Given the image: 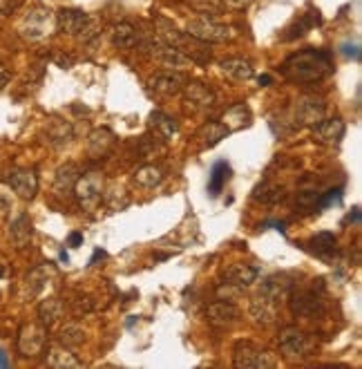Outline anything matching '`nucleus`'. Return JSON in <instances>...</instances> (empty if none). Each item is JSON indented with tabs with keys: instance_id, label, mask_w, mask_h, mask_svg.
Returning a JSON list of instances; mask_svg holds the SVG:
<instances>
[{
	"instance_id": "obj_1",
	"label": "nucleus",
	"mask_w": 362,
	"mask_h": 369,
	"mask_svg": "<svg viewBox=\"0 0 362 369\" xmlns=\"http://www.w3.org/2000/svg\"><path fill=\"white\" fill-rule=\"evenodd\" d=\"M331 56L322 50H304L282 63V74L293 83H317L331 74Z\"/></svg>"
},
{
	"instance_id": "obj_2",
	"label": "nucleus",
	"mask_w": 362,
	"mask_h": 369,
	"mask_svg": "<svg viewBox=\"0 0 362 369\" xmlns=\"http://www.w3.org/2000/svg\"><path fill=\"white\" fill-rule=\"evenodd\" d=\"M322 291L325 289H291L288 297V309L296 318H306V320H315L325 314V300H322Z\"/></svg>"
},
{
	"instance_id": "obj_3",
	"label": "nucleus",
	"mask_w": 362,
	"mask_h": 369,
	"mask_svg": "<svg viewBox=\"0 0 362 369\" xmlns=\"http://www.w3.org/2000/svg\"><path fill=\"white\" fill-rule=\"evenodd\" d=\"M74 197L83 210L94 212L99 210L103 197H105V186H103V175L92 170V173L78 175L76 186H74Z\"/></svg>"
},
{
	"instance_id": "obj_4",
	"label": "nucleus",
	"mask_w": 362,
	"mask_h": 369,
	"mask_svg": "<svg viewBox=\"0 0 362 369\" xmlns=\"http://www.w3.org/2000/svg\"><path fill=\"white\" fill-rule=\"evenodd\" d=\"M54 30H57V21H54L52 11L45 7H36L30 13H25V18L18 25V34L32 42L49 38Z\"/></svg>"
},
{
	"instance_id": "obj_5",
	"label": "nucleus",
	"mask_w": 362,
	"mask_h": 369,
	"mask_svg": "<svg viewBox=\"0 0 362 369\" xmlns=\"http://www.w3.org/2000/svg\"><path fill=\"white\" fill-rule=\"evenodd\" d=\"M186 34L199 42H228L235 38V30L230 25L217 23V21L206 18V16L190 18L186 23Z\"/></svg>"
},
{
	"instance_id": "obj_6",
	"label": "nucleus",
	"mask_w": 362,
	"mask_h": 369,
	"mask_svg": "<svg viewBox=\"0 0 362 369\" xmlns=\"http://www.w3.org/2000/svg\"><path fill=\"white\" fill-rule=\"evenodd\" d=\"M277 343H280L282 356L291 363L304 361L313 353V340L298 327H284L277 336Z\"/></svg>"
},
{
	"instance_id": "obj_7",
	"label": "nucleus",
	"mask_w": 362,
	"mask_h": 369,
	"mask_svg": "<svg viewBox=\"0 0 362 369\" xmlns=\"http://www.w3.org/2000/svg\"><path fill=\"white\" fill-rule=\"evenodd\" d=\"M233 365L238 369H273L280 365V361L267 349H259L250 343H240L233 353Z\"/></svg>"
},
{
	"instance_id": "obj_8",
	"label": "nucleus",
	"mask_w": 362,
	"mask_h": 369,
	"mask_svg": "<svg viewBox=\"0 0 362 369\" xmlns=\"http://www.w3.org/2000/svg\"><path fill=\"white\" fill-rule=\"evenodd\" d=\"M47 331L43 324L30 322L18 331V351L25 358H38L47 349Z\"/></svg>"
},
{
	"instance_id": "obj_9",
	"label": "nucleus",
	"mask_w": 362,
	"mask_h": 369,
	"mask_svg": "<svg viewBox=\"0 0 362 369\" xmlns=\"http://www.w3.org/2000/svg\"><path fill=\"white\" fill-rule=\"evenodd\" d=\"M3 181L21 200H34L38 193V175L34 168H11Z\"/></svg>"
},
{
	"instance_id": "obj_10",
	"label": "nucleus",
	"mask_w": 362,
	"mask_h": 369,
	"mask_svg": "<svg viewBox=\"0 0 362 369\" xmlns=\"http://www.w3.org/2000/svg\"><path fill=\"white\" fill-rule=\"evenodd\" d=\"M181 94H184L186 108L192 110V112H208L211 108H215V103H217L215 92L208 88L206 83H202V81H186Z\"/></svg>"
},
{
	"instance_id": "obj_11",
	"label": "nucleus",
	"mask_w": 362,
	"mask_h": 369,
	"mask_svg": "<svg viewBox=\"0 0 362 369\" xmlns=\"http://www.w3.org/2000/svg\"><path fill=\"white\" fill-rule=\"evenodd\" d=\"M327 112V103L320 96H302L296 101V110H293V121L298 127L302 125H315L320 119H325Z\"/></svg>"
},
{
	"instance_id": "obj_12",
	"label": "nucleus",
	"mask_w": 362,
	"mask_h": 369,
	"mask_svg": "<svg viewBox=\"0 0 362 369\" xmlns=\"http://www.w3.org/2000/svg\"><path fill=\"white\" fill-rule=\"evenodd\" d=\"M186 76L179 72H157L148 79V90L157 96H175L184 90Z\"/></svg>"
},
{
	"instance_id": "obj_13",
	"label": "nucleus",
	"mask_w": 362,
	"mask_h": 369,
	"mask_svg": "<svg viewBox=\"0 0 362 369\" xmlns=\"http://www.w3.org/2000/svg\"><path fill=\"white\" fill-rule=\"evenodd\" d=\"M346 132V125L342 119H320L315 125H311V135L317 144L322 146H338Z\"/></svg>"
},
{
	"instance_id": "obj_14",
	"label": "nucleus",
	"mask_w": 362,
	"mask_h": 369,
	"mask_svg": "<svg viewBox=\"0 0 362 369\" xmlns=\"http://www.w3.org/2000/svg\"><path fill=\"white\" fill-rule=\"evenodd\" d=\"M152 50V56L165 67H173V69H184V67H190L192 65V59L186 54L181 52L179 47L175 45H168V42H161V40H155L150 45Z\"/></svg>"
},
{
	"instance_id": "obj_15",
	"label": "nucleus",
	"mask_w": 362,
	"mask_h": 369,
	"mask_svg": "<svg viewBox=\"0 0 362 369\" xmlns=\"http://www.w3.org/2000/svg\"><path fill=\"white\" fill-rule=\"evenodd\" d=\"M57 21V30L61 34H67V36H78L83 27L88 25L90 16L83 9H74V7H63L59 9V13L54 16Z\"/></svg>"
},
{
	"instance_id": "obj_16",
	"label": "nucleus",
	"mask_w": 362,
	"mask_h": 369,
	"mask_svg": "<svg viewBox=\"0 0 362 369\" xmlns=\"http://www.w3.org/2000/svg\"><path fill=\"white\" fill-rule=\"evenodd\" d=\"M240 309L235 307L230 300H219L208 305L206 309V320L213 324V327H230V324H235L240 320Z\"/></svg>"
},
{
	"instance_id": "obj_17",
	"label": "nucleus",
	"mask_w": 362,
	"mask_h": 369,
	"mask_svg": "<svg viewBox=\"0 0 362 369\" xmlns=\"http://www.w3.org/2000/svg\"><path fill=\"white\" fill-rule=\"evenodd\" d=\"M293 278L286 276V273H273L269 276L267 280L262 282L259 287V295L269 297V300L273 302H280V300H286V295L291 293V289H293Z\"/></svg>"
},
{
	"instance_id": "obj_18",
	"label": "nucleus",
	"mask_w": 362,
	"mask_h": 369,
	"mask_svg": "<svg viewBox=\"0 0 362 369\" xmlns=\"http://www.w3.org/2000/svg\"><path fill=\"white\" fill-rule=\"evenodd\" d=\"M248 316L255 324H259V327H269V324H273L277 320V302L269 300V297H264V295L250 297Z\"/></svg>"
},
{
	"instance_id": "obj_19",
	"label": "nucleus",
	"mask_w": 362,
	"mask_h": 369,
	"mask_svg": "<svg viewBox=\"0 0 362 369\" xmlns=\"http://www.w3.org/2000/svg\"><path fill=\"white\" fill-rule=\"evenodd\" d=\"M115 144H117V137L110 127H96L88 137V154L92 159H101L112 152Z\"/></svg>"
},
{
	"instance_id": "obj_20",
	"label": "nucleus",
	"mask_w": 362,
	"mask_h": 369,
	"mask_svg": "<svg viewBox=\"0 0 362 369\" xmlns=\"http://www.w3.org/2000/svg\"><path fill=\"white\" fill-rule=\"evenodd\" d=\"M43 139L45 144L52 146V148H63L67 144H72L74 139V127L69 121H63V119H52L45 130H43Z\"/></svg>"
},
{
	"instance_id": "obj_21",
	"label": "nucleus",
	"mask_w": 362,
	"mask_h": 369,
	"mask_svg": "<svg viewBox=\"0 0 362 369\" xmlns=\"http://www.w3.org/2000/svg\"><path fill=\"white\" fill-rule=\"evenodd\" d=\"M259 278V268L253 266V264H244V262H238L226 268L224 273V282H228V285H235L240 289H246L250 285H255Z\"/></svg>"
},
{
	"instance_id": "obj_22",
	"label": "nucleus",
	"mask_w": 362,
	"mask_h": 369,
	"mask_svg": "<svg viewBox=\"0 0 362 369\" xmlns=\"http://www.w3.org/2000/svg\"><path fill=\"white\" fill-rule=\"evenodd\" d=\"M148 125H150V130L155 132V137L161 139V141H173V139L179 135L177 121H175L173 117L165 115V112H159V110H155V112L150 115Z\"/></svg>"
},
{
	"instance_id": "obj_23",
	"label": "nucleus",
	"mask_w": 362,
	"mask_h": 369,
	"mask_svg": "<svg viewBox=\"0 0 362 369\" xmlns=\"http://www.w3.org/2000/svg\"><path fill=\"white\" fill-rule=\"evenodd\" d=\"M78 166L76 164H65L57 170V177H54V193L59 197H69L74 195V186L78 179Z\"/></svg>"
},
{
	"instance_id": "obj_24",
	"label": "nucleus",
	"mask_w": 362,
	"mask_h": 369,
	"mask_svg": "<svg viewBox=\"0 0 362 369\" xmlns=\"http://www.w3.org/2000/svg\"><path fill=\"white\" fill-rule=\"evenodd\" d=\"M9 237L16 249H27L34 237V226H32V220L21 212V215L9 224Z\"/></svg>"
},
{
	"instance_id": "obj_25",
	"label": "nucleus",
	"mask_w": 362,
	"mask_h": 369,
	"mask_svg": "<svg viewBox=\"0 0 362 369\" xmlns=\"http://www.w3.org/2000/svg\"><path fill=\"white\" fill-rule=\"evenodd\" d=\"M284 197H286V188L280 186V183H275V181H269V179L257 183V186L253 188V200L257 204H264V206L280 204Z\"/></svg>"
},
{
	"instance_id": "obj_26",
	"label": "nucleus",
	"mask_w": 362,
	"mask_h": 369,
	"mask_svg": "<svg viewBox=\"0 0 362 369\" xmlns=\"http://www.w3.org/2000/svg\"><path fill=\"white\" fill-rule=\"evenodd\" d=\"M230 135V130L226 127L224 121H206L202 127H199V132H197V139H199V144L202 148H215L221 139H226Z\"/></svg>"
},
{
	"instance_id": "obj_27",
	"label": "nucleus",
	"mask_w": 362,
	"mask_h": 369,
	"mask_svg": "<svg viewBox=\"0 0 362 369\" xmlns=\"http://www.w3.org/2000/svg\"><path fill=\"white\" fill-rule=\"evenodd\" d=\"M110 40H112V45L117 50H132L139 42V30L132 23L123 21V23L112 27V32H110Z\"/></svg>"
},
{
	"instance_id": "obj_28",
	"label": "nucleus",
	"mask_w": 362,
	"mask_h": 369,
	"mask_svg": "<svg viewBox=\"0 0 362 369\" xmlns=\"http://www.w3.org/2000/svg\"><path fill=\"white\" fill-rule=\"evenodd\" d=\"M47 367L52 369H78L83 367V363L74 356L69 347L63 345H54L47 349Z\"/></svg>"
},
{
	"instance_id": "obj_29",
	"label": "nucleus",
	"mask_w": 362,
	"mask_h": 369,
	"mask_svg": "<svg viewBox=\"0 0 362 369\" xmlns=\"http://www.w3.org/2000/svg\"><path fill=\"white\" fill-rule=\"evenodd\" d=\"M63 311L65 307L59 297H45V300L38 305V322L43 324L45 329H52L54 324L63 318Z\"/></svg>"
},
{
	"instance_id": "obj_30",
	"label": "nucleus",
	"mask_w": 362,
	"mask_h": 369,
	"mask_svg": "<svg viewBox=\"0 0 362 369\" xmlns=\"http://www.w3.org/2000/svg\"><path fill=\"white\" fill-rule=\"evenodd\" d=\"M309 251L315 253L317 258L331 260L333 255H338V239L333 233H317L309 239Z\"/></svg>"
},
{
	"instance_id": "obj_31",
	"label": "nucleus",
	"mask_w": 362,
	"mask_h": 369,
	"mask_svg": "<svg viewBox=\"0 0 362 369\" xmlns=\"http://www.w3.org/2000/svg\"><path fill=\"white\" fill-rule=\"evenodd\" d=\"M219 67H221V72L233 81H250L255 76L253 65H250V61H246V59H226L219 63Z\"/></svg>"
},
{
	"instance_id": "obj_32",
	"label": "nucleus",
	"mask_w": 362,
	"mask_h": 369,
	"mask_svg": "<svg viewBox=\"0 0 362 369\" xmlns=\"http://www.w3.org/2000/svg\"><path fill=\"white\" fill-rule=\"evenodd\" d=\"M54 273H57V271H54L52 264H43V266L34 268V271L27 276V291H30V295H40V293H43V289L52 282Z\"/></svg>"
},
{
	"instance_id": "obj_33",
	"label": "nucleus",
	"mask_w": 362,
	"mask_h": 369,
	"mask_svg": "<svg viewBox=\"0 0 362 369\" xmlns=\"http://www.w3.org/2000/svg\"><path fill=\"white\" fill-rule=\"evenodd\" d=\"M228 179H230V166L226 161H217L211 168V177H208V193H211V197H217L221 188L228 183Z\"/></svg>"
},
{
	"instance_id": "obj_34",
	"label": "nucleus",
	"mask_w": 362,
	"mask_h": 369,
	"mask_svg": "<svg viewBox=\"0 0 362 369\" xmlns=\"http://www.w3.org/2000/svg\"><path fill=\"white\" fill-rule=\"evenodd\" d=\"M134 181L139 183L141 188H157L159 183L163 181V170L155 164H148V166H141L134 173Z\"/></svg>"
},
{
	"instance_id": "obj_35",
	"label": "nucleus",
	"mask_w": 362,
	"mask_h": 369,
	"mask_svg": "<svg viewBox=\"0 0 362 369\" xmlns=\"http://www.w3.org/2000/svg\"><path fill=\"white\" fill-rule=\"evenodd\" d=\"M224 123L230 132L240 130V127H246L250 123V110L246 106H233L224 115Z\"/></svg>"
},
{
	"instance_id": "obj_36",
	"label": "nucleus",
	"mask_w": 362,
	"mask_h": 369,
	"mask_svg": "<svg viewBox=\"0 0 362 369\" xmlns=\"http://www.w3.org/2000/svg\"><path fill=\"white\" fill-rule=\"evenodd\" d=\"M83 340H86V331L78 324H65L59 331V345L63 347H81Z\"/></svg>"
},
{
	"instance_id": "obj_37",
	"label": "nucleus",
	"mask_w": 362,
	"mask_h": 369,
	"mask_svg": "<svg viewBox=\"0 0 362 369\" xmlns=\"http://www.w3.org/2000/svg\"><path fill=\"white\" fill-rule=\"evenodd\" d=\"M313 23H320V16H317V11H311L309 16H302L293 27H288V34H284L282 36V40H296V38H300V36H304L306 32L311 30L313 27Z\"/></svg>"
},
{
	"instance_id": "obj_38",
	"label": "nucleus",
	"mask_w": 362,
	"mask_h": 369,
	"mask_svg": "<svg viewBox=\"0 0 362 369\" xmlns=\"http://www.w3.org/2000/svg\"><path fill=\"white\" fill-rule=\"evenodd\" d=\"M342 200V186H338V188H331V191H327V193H320V197H317V208H327V206H331V204H338Z\"/></svg>"
},
{
	"instance_id": "obj_39",
	"label": "nucleus",
	"mask_w": 362,
	"mask_h": 369,
	"mask_svg": "<svg viewBox=\"0 0 362 369\" xmlns=\"http://www.w3.org/2000/svg\"><path fill=\"white\" fill-rule=\"evenodd\" d=\"M317 197H320V191H302L300 195H298V206H302V208H315V204H317Z\"/></svg>"
},
{
	"instance_id": "obj_40",
	"label": "nucleus",
	"mask_w": 362,
	"mask_h": 369,
	"mask_svg": "<svg viewBox=\"0 0 362 369\" xmlns=\"http://www.w3.org/2000/svg\"><path fill=\"white\" fill-rule=\"evenodd\" d=\"M21 5V0H0V18L9 16V13Z\"/></svg>"
},
{
	"instance_id": "obj_41",
	"label": "nucleus",
	"mask_w": 362,
	"mask_h": 369,
	"mask_svg": "<svg viewBox=\"0 0 362 369\" xmlns=\"http://www.w3.org/2000/svg\"><path fill=\"white\" fill-rule=\"evenodd\" d=\"M76 314H88V311L94 309V302L90 300V297H76Z\"/></svg>"
},
{
	"instance_id": "obj_42",
	"label": "nucleus",
	"mask_w": 362,
	"mask_h": 369,
	"mask_svg": "<svg viewBox=\"0 0 362 369\" xmlns=\"http://www.w3.org/2000/svg\"><path fill=\"white\" fill-rule=\"evenodd\" d=\"M9 79H11V72H9V67L0 61V92L5 90V85L9 83Z\"/></svg>"
},
{
	"instance_id": "obj_43",
	"label": "nucleus",
	"mask_w": 362,
	"mask_h": 369,
	"mask_svg": "<svg viewBox=\"0 0 362 369\" xmlns=\"http://www.w3.org/2000/svg\"><path fill=\"white\" fill-rule=\"evenodd\" d=\"M221 3H224L228 9H244L253 3V0H221Z\"/></svg>"
},
{
	"instance_id": "obj_44",
	"label": "nucleus",
	"mask_w": 362,
	"mask_h": 369,
	"mask_svg": "<svg viewBox=\"0 0 362 369\" xmlns=\"http://www.w3.org/2000/svg\"><path fill=\"white\" fill-rule=\"evenodd\" d=\"M344 54L346 56H354V61H360V47H358V42H354V45H349V42H346V45H344Z\"/></svg>"
},
{
	"instance_id": "obj_45",
	"label": "nucleus",
	"mask_w": 362,
	"mask_h": 369,
	"mask_svg": "<svg viewBox=\"0 0 362 369\" xmlns=\"http://www.w3.org/2000/svg\"><path fill=\"white\" fill-rule=\"evenodd\" d=\"M67 244L72 246V249H78V246L83 244V235H81V233H69V237H67Z\"/></svg>"
},
{
	"instance_id": "obj_46",
	"label": "nucleus",
	"mask_w": 362,
	"mask_h": 369,
	"mask_svg": "<svg viewBox=\"0 0 362 369\" xmlns=\"http://www.w3.org/2000/svg\"><path fill=\"white\" fill-rule=\"evenodd\" d=\"M358 224L360 222V208H354V212H349V215H346V220H344V224Z\"/></svg>"
},
{
	"instance_id": "obj_47",
	"label": "nucleus",
	"mask_w": 362,
	"mask_h": 369,
	"mask_svg": "<svg viewBox=\"0 0 362 369\" xmlns=\"http://www.w3.org/2000/svg\"><path fill=\"white\" fill-rule=\"evenodd\" d=\"M57 63H61L63 67H69L72 65V59H69V56H57Z\"/></svg>"
},
{
	"instance_id": "obj_48",
	"label": "nucleus",
	"mask_w": 362,
	"mask_h": 369,
	"mask_svg": "<svg viewBox=\"0 0 362 369\" xmlns=\"http://www.w3.org/2000/svg\"><path fill=\"white\" fill-rule=\"evenodd\" d=\"M0 367H9V358L5 349H0Z\"/></svg>"
},
{
	"instance_id": "obj_49",
	"label": "nucleus",
	"mask_w": 362,
	"mask_h": 369,
	"mask_svg": "<svg viewBox=\"0 0 362 369\" xmlns=\"http://www.w3.org/2000/svg\"><path fill=\"white\" fill-rule=\"evenodd\" d=\"M271 81H273V79H271L269 74H264V76H259V85H269Z\"/></svg>"
},
{
	"instance_id": "obj_50",
	"label": "nucleus",
	"mask_w": 362,
	"mask_h": 369,
	"mask_svg": "<svg viewBox=\"0 0 362 369\" xmlns=\"http://www.w3.org/2000/svg\"><path fill=\"white\" fill-rule=\"evenodd\" d=\"M7 273V268H3V266H0V276H5Z\"/></svg>"
}]
</instances>
